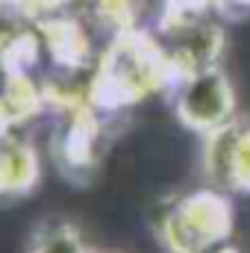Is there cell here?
<instances>
[{"instance_id":"1","label":"cell","mask_w":250,"mask_h":253,"mask_svg":"<svg viewBox=\"0 0 250 253\" xmlns=\"http://www.w3.org/2000/svg\"><path fill=\"white\" fill-rule=\"evenodd\" d=\"M168 85H177V71L165 47L132 27L115 39L112 50L106 53L94 94H103L100 100L106 106H124Z\"/></svg>"},{"instance_id":"2","label":"cell","mask_w":250,"mask_h":253,"mask_svg":"<svg viewBox=\"0 0 250 253\" xmlns=\"http://www.w3.org/2000/svg\"><path fill=\"white\" fill-rule=\"evenodd\" d=\"M236 227L233 203L221 189H197L177 197L159 218V239L168 253H206L230 242Z\"/></svg>"},{"instance_id":"3","label":"cell","mask_w":250,"mask_h":253,"mask_svg":"<svg viewBox=\"0 0 250 253\" xmlns=\"http://www.w3.org/2000/svg\"><path fill=\"white\" fill-rule=\"evenodd\" d=\"M174 115L177 121L200 135H209L239 118V100L230 74L221 65L188 74L174 88Z\"/></svg>"},{"instance_id":"4","label":"cell","mask_w":250,"mask_h":253,"mask_svg":"<svg viewBox=\"0 0 250 253\" xmlns=\"http://www.w3.org/2000/svg\"><path fill=\"white\" fill-rule=\"evenodd\" d=\"M203 174L212 189L250 194V121L236 118L203 135Z\"/></svg>"},{"instance_id":"5","label":"cell","mask_w":250,"mask_h":253,"mask_svg":"<svg viewBox=\"0 0 250 253\" xmlns=\"http://www.w3.org/2000/svg\"><path fill=\"white\" fill-rule=\"evenodd\" d=\"M224 44H227V36H224L221 24H215L209 18L194 21V24H183L177 30H168L165 53L174 65V71H177V83L188 74L221 65Z\"/></svg>"},{"instance_id":"6","label":"cell","mask_w":250,"mask_h":253,"mask_svg":"<svg viewBox=\"0 0 250 253\" xmlns=\"http://www.w3.org/2000/svg\"><path fill=\"white\" fill-rule=\"evenodd\" d=\"M27 253H97L88 248L83 230L68 221V218H53V221H44L30 245H27Z\"/></svg>"},{"instance_id":"7","label":"cell","mask_w":250,"mask_h":253,"mask_svg":"<svg viewBox=\"0 0 250 253\" xmlns=\"http://www.w3.org/2000/svg\"><path fill=\"white\" fill-rule=\"evenodd\" d=\"M215 9V0H165L162 9V30H177L183 24L203 21Z\"/></svg>"},{"instance_id":"8","label":"cell","mask_w":250,"mask_h":253,"mask_svg":"<svg viewBox=\"0 0 250 253\" xmlns=\"http://www.w3.org/2000/svg\"><path fill=\"white\" fill-rule=\"evenodd\" d=\"M215 12L221 18H242L250 12V0H215Z\"/></svg>"},{"instance_id":"9","label":"cell","mask_w":250,"mask_h":253,"mask_svg":"<svg viewBox=\"0 0 250 253\" xmlns=\"http://www.w3.org/2000/svg\"><path fill=\"white\" fill-rule=\"evenodd\" d=\"M206 253H242L233 242H224V245H218V248H212V251H206Z\"/></svg>"}]
</instances>
